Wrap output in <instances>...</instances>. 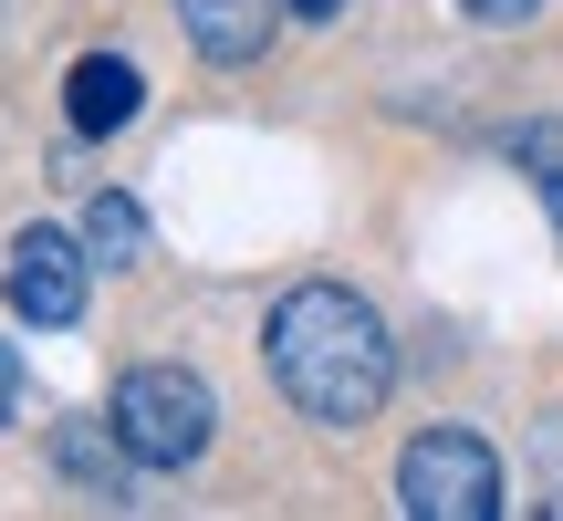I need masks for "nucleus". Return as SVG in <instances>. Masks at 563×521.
<instances>
[{
  "mask_svg": "<svg viewBox=\"0 0 563 521\" xmlns=\"http://www.w3.org/2000/svg\"><path fill=\"white\" fill-rule=\"evenodd\" d=\"M262 344H272V386L313 428H365L386 407V386H397V344H386L376 302L344 292V281H292L272 302Z\"/></svg>",
  "mask_w": 563,
  "mask_h": 521,
  "instance_id": "obj_1",
  "label": "nucleus"
},
{
  "mask_svg": "<svg viewBox=\"0 0 563 521\" xmlns=\"http://www.w3.org/2000/svg\"><path fill=\"white\" fill-rule=\"evenodd\" d=\"M104 418H115V439L136 448V469H188L209 448V428H220V397H209L188 365H136Z\"/></svg>",
  "mask_w": 563,
  "mask_h": 521,
  "instance_id": "obj_2",
  "label": "nucleus"
},
{
  "mask_svg": "<svg viewBox=\"0 0 563 521\" xmlns=\"http://www.w3.org/2000/svg\"><path fill=\"white\" fill-rule=\"evenodd\" d=\"M397 511L407 521H490L501 511V459L470 428H428L397 459Z\"/></svg>",
  "mask_w": 563,
  "mask_h": 521,
  "instance_id": "obj_3",
  "label": "nucleus"
},
{
  "mask_svg": "<svg viewBox=\"0 0 563 521\" xmlns=\"http://www.w3.org/2000/svg\"><path fill=\"white\" fill-rule=\"evenodd\" d=\"M84 271H95V251H84L74 230H21L11 260H0L21 323H74V313H84Z\"/></svg>",
  "mask_w": 563,
  "mask_h": 521,
  "instance_id": "obj_4",
  "label": "nucleus"
},
{
  "mask_svg": "<svg viewBox=\"0 0 563 521\" xmlns=\"http://www.w3.org/2000/svg\"><path fill=\"white\" fill-rule=\"evenodd\" d=\"M136 104H146V84H136V63H125V53H84L74 74H63V115H74L84 136H115Z\"/></svg>",
  "mask_w": 563,
  "mask_h": 521,
  "instance_id": "obj_5",
  "label": "nucleus"
},
{
  "mask_svg": "<svg viewBox=\"0 0 563 521\" xmlns=\"http://www.w3.org/2000/svg\"><path fill=\"white\" fill-rule=\"evenodd\" d=\"M178 21L209 63H262L272 53V0H178Z\"/></svg>",
  "mask_w": 563,
  "mask_h": 521,
  "instance_id": "obj_6",
  "label": "nucleus"
},
{
  "mask_svg": "<svg viewBox=\"0 0 563 521\" xmlns=\"http://www.w3.org/2000/svg\"><path fill=\"white\" fill-rule=\"evenodd\" d=\"M53 459L74 469L95 501H125V459H136V448H125V439H115V418H104V428H63V439H53Z\"/></svg>",
  "mask_w": 563,
  "mask_h": 521,
  "instance_id": "obj_7",
  "label": "nucleus"
},
{
  "mask_svg": "<svg viewBox=\"0 0 563 521\" xmlns=\"http://www.w3.org/2000/svg\"><path fill=\"white\" fill-rule=\"evenodd\" d=\"M84 251H95V271H125V260L146 251V220H136V199H115V188H95L84 199V230H74Z\"/></svg>",
  "mask_w": 563,
  "mask_h": 521,
  "instance_id": "obj_8",
  "label": "nucleus"
},
{
  "mask_svg": "<svg viewBox=\"0 0 563 521\" xmlns=\"http://www.w3.org/2000/svg\"><path fill=\"white\" fill-rule=\"evenodd\" d=\"M511 157L532 167V188H543V209L563 220V125H522V136H511Z\"/></svg>",
  "mask_w": 563,
  "mask_h": 521,
  "instance_id": "obj_9",
  "label": "nucleus"
},
{
  "mask_svg": "<svg viewBox=\"0 0 563 521\" xmlns=\"http://www.w3.org/2000/svg\"><path fill=\"white\" fill-rule=\"evenodd\" d=\"M460 11H470V21H490V32H522L543 0H460Z\"/></svg>",
  "mask_w": 563,
  "mask_h": 521,
  "instance_id": "obj_10",
  "label": "nucleus"
},
{
  "mask_svg": "<svg viewBox=\"0 0 563 521\" xmlns=\"http://www.w3.org/2000/svg\"><path fill=\"white\" fill-rule=\"evenodd\" d=\"M292 11H302V21H334V11H344V0H292Z\"/></svg>",
  "mask_w": 563,
  "mask_h": 521,
  "instance_id": "obj_11",
  "label": "nucleus"
},
{
  "mask_svg": "<svg viewBox=\"0 0 563 521\" xmlns=\"http://www.w3.org/2000/svg\"><path fill=\"white\" fill-rule=\"evenodd\" d=\"M0 418H11V365H0Z\"/></svg>",
  "mask_w": 563,
  "mask_h": 521,
  "instance_id": "obj_12",
  "label": "nucleus"
}]
</instances>
